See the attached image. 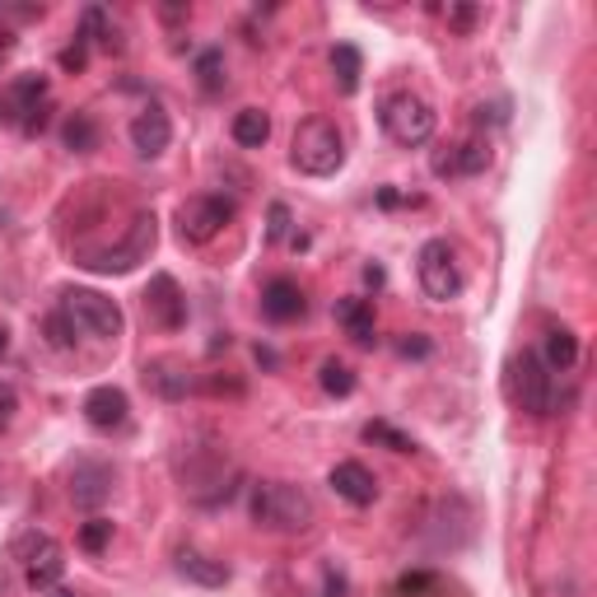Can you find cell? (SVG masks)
<instances>
[{"instance_id": "cell-33", "label": "cell", "mask_w": 597, "mask_h": 597, "mask_svg": "<svg viewBox=\"0 0 597 597\" xmlns=\"http://www.w3.org/2000/svg\"><path fill=\"white\" fill-rule=\"evenodd\" d=\"M47 341H52L56 350H66V346L75 341V331H70V323H66L61 313H52V317H47Z\"/></svg>"}, {"instance_id": "cell-1", "label": "cell", "mask_w": 597, "mask_h": 597, "mask_svg": "<svg viewBox=\"0 0 597 597\" xmlns=\"http://www.w3.org/2000/svg\"><path fill=\"white\" fill-rule=\"evenodd\" d=\"M187 448V443H182ZM178 481L182 495L201 504V509H215V504H229L243 472L224 458V448H187V462L178 458Z\"/></svg>"}, {"instance_id": "cell-34", "label": "cell", "mask_w": 597, "mask_h": 597, "mask_svg": "<svg viewBox=\"0 0 597 597\" xmlns=\"http://www.w3.org/2000/svg\"><path fill=\"white\" fill-rule=\"evenodd\" d=\"M85 66H89V47L75 37V43L61 52V70H85Z\"/></svg>"}, {"instance_id": "cell-35", "label": "cell", "mask_w": 597, "mask_h": 597, "mask_svg": "<svg viewBox=\"0 0 597 597\" xmlns=\"http://www.w3.org/2000/svg\"><path fill=\"white\" fill-rule=\"evenodd\" d=\"M448 24H453L458 33H466V29L476 24V10L472 5H453V10H448Z\"/></svg>"}, {"instance_id": "cell-8", "label": "cell", "mask_w": 597, "mask_h": 597, "mask_svg": "<svg viewBox=\"0 0 597 597\" xmlns=\"http://www.w3.org/2000/svg\"><path fill=\"white\" fill-rule=\"evenodd\" d=\"M14 560H24V578L33 593H52L66 574V555L47 532H24L14 541Z\"/></svg>"}, {"instance_id": "cell-21", "label": "cell", "mask_w": 597, "mask_h": 597, "mask_svg": "<svg viewBox=\"0 0 597 597\" xmlns=\"http://www.w3.org/2000/svg\"><path fill=\"white\" fill-rule=\"evenodd\" d=\"M336 323L346 327V336L354 346H373L379 336H373V304L369 298H336Z\"/></svg>"}, {"instance_id": "cell-37", "label": "cell", "mask_w": 597, "mask_h": 597, "mask_svg": "<svg viewBox=\"0 0 597 597\" xmlns=\"http://www.w3.org/2000/svg\"><path fill=\"white\" fill-rule=\"evenodd\" d=\"M504 117H509V103H491V108H476V122H504Z\"/></svg>"}, {"instance_id": "cell-12", "label": "cell", "mask_w": 597, "mask_h": 597, "mask_svg": "<svg viewBox=\"0 0 597 597\" xmlns=\"http://www.w3.org/2000/svg\"><path fill=\"white\" fill-rule=\"evenodd\" d=\"M145 317L155 323L159 331H178L187 327V294L182 285L168 271L159 275H149V285H145Z\"/></svg>"}, {"instance_id": "cell-25", "label": "cell", "mask_w": 597, "mask_h": 597, "mask_svg": "<svg viewBox=\"0 0 597 597\" xmlns=\"http://www.w3.org/2000/svg\"><path fill=\"white\" fill-rule=\"evenodd\" d=\"M61 140H66V149H75V155H89V149H99V122H93L89 112H70L66 126H61Z\"/></svg>"}, {"instance_id": "cell-10", "label": "cell", "mask_w": 597, "mask_h": 597, "mask_svg": "<svg viewBox=\"0 0 597 597\" xmlns=\"http://www.w3.org/2000/svg\"><path fill=\"white\" fill-rule=\"evenodd\" d=\"M416 275H420V290L425 298H435V304H448V298H458L462 290V271H458V257L448 248L443 238H429L420 257H416Z\"/></svg>"}, {"instance_id": "cell-3", "label": "cell", "mask_w": 597, "mask_h": 597, "mask_svg": "<svg viewBox=\"0 0 597 597\" xmlns=\"http://www.w3.org/2000/svg\"><path fill=\"white\" fill-rule=\"evenodd\" d=\"M252 522L271 532H308L313 528V499L290 481H261L252 485Z\"/></svg>"}, {"instance_id": "cell-24", "label": "cell", "mask_w": 597, "mask_h": 597, "mask_svg": "<svg viewBox=\"0 0 597 597\" xmlns=\"http://www.w3.org/2000/svg\"><path fill=\"white\" fill-rule=\"evenodd\" d=\"M229 131H234V140H238L243 149H261V145L271 140V117H267L261 108H243Z\"/></svg>"}, {"instance_id": "cell-32", "label": "cell", "mask_w": 597, "mask_h": 597, "mask_svg": "<svg viewBox=\"0 0 597 597\" xmlns=\"http://www.w3.org/2000/svg\"><path fill=\"white\" fill-rule=\"evenodd\" d=\"M429 350H435V341H429V336H420V331H410V336H402V341H397L402 360H425Z\"/></svg>"}, {"instance_id": "cell-4", "label": "cell", "mask_w": 597, "mask_h": 597, "mask_svg": "<svg viewBox=\"0 0 597 597\" xmlns=\"http://www.w3.org/2000/svg\"><path fill=\"white\" fill-rule=\"evenodd\" d=\"M0 122L19 126L24 136H43L47 122H52V93H47V75H19L10 80V89L0 93Z\"/></svg>"}, {"instance_id": "cell-16", "label": "cell", "mask_w": 597, "mask_h": 597, "mask_svg": "<svg viewBox=\"0 0 597 597\" xmlns=\"http://www.w3.org/2000/svg\"><path fill=\"white\" fill-rule=\"evenodd\" d=\"M331 491L346 504H354V509H364V504L379 499V476H373L364 462H336L331 466Z\"/></svg>"}, {"instance_id": "cell-26", "label": "cell", "mask_w": 597, "mask_h": 597, "mask_svg": "<svg viewBox=\"0 0 597 597\" xmlns=\"http://www.w3.org/2000/svg\"><path fill=\"white\" fill-rule=\"evenodd\" d=\"M491 168V140H462L453 145V173L458 178H476Z\"/></svg>"}, {"instance_id": "cell-23", "label": "cell", "mask_w": 597, "mask_h": 597, "mask_svg": "<svg viewBox=\"0 0 597 597\" xmlns=\"http://www.w3.org/2000/svg\"><path fill=\"white\" fill-rule=\"evenodd\" d=\"M574 360H578V336L565 331V327L547 331V346H541V364H547L551 373H565V369H574Z\"/></svg>"}, {"instance_id": "cell-6", "label": "cell", "mask_w": 597, "mask_h": 597, "mask_svg": "<svg viewBox=\"0 0 597 597\" xmlns=\"http://www.w3.org/2000/svg\"><path fill=\"white\" fill-rule=\"evenodd\" d=\"M379 122L387 131V140H397L406 149H416L435 136V108H429L425 99H416V93H387L383 108H379Z\"/></svg>"}, {"instance_id": "cell-39", "label": "cell", "mask_w": 597, "mask_h": 597, "mask_svg": "<svg viewBox=\"0 0 597 597\" xmlns=\"http://www.w3.org/2000/svg\"><path fill=\"white\" fill-rule=\"evenodd\" d=\"M19 406V397H14V387L10 383H0V420H5L10 416V410Z\"/></svg>"}, {"instance_id": "cell-13", "label": "cell", "mask_w": 597, "mask_h": 597, "mask_svg": "<svg viewBox=\"0 0 597 597\" xmlns=\"http://www.w3.org/2000/svg\"><path fill=\"white\" fill-rule=\"evenodd\" d=\"M112 495V466L99 458H75L70 462V499L80 509H99V504Z\"/></svg>"}, {"instance_id": "cell-41", "label": "cell", "mask_w": 597, "mask_h": 597, "mask_svg": "<svg viewBox=\"0 0 597 597\" xmlns=\"http://www.w3.org/2000/svg\"><path fill=\"white\" fill-rule=\"evenodd\" d=\"M5 354H10V331L0 327V360H5Z\"/></svg>"}, {"instance_id": "cell-7", "label": "cell", "mask_w": 597, "mask_h": 597, "mask_svg": "<svg viewBox=\"0 0 597 597\" xmlns=\"http://www.w3.org/2000/svg\"><path fill=\"white\" fill-rule=\"evenodd\" d=\"M509 392L522 410H532V416H551L555 410V373L541 364L537 350H522L509 364Z\"/></svg>"}, {"instance_id": "cell-20", "label": "cell", "mask_w": 597, "mask_h": 597, "mask_svg": "<svg viewBox=\"0 0 597 597\" xmlns=\"http://www.w3.org/2000/svg\"><path fill=\"white\" fill-rule=\"evenodd\" d=\"M75 37H80L85 47H103V52H122L126 47L117 37V24H112V14L103 5H85L80 10V33H75Z\"/></svg>"}, {"instance_id": "cell-31", "label": "cell", "mask_w": 597, "mask_h": 597, "mask_svg": "<svg viewBox=\"0 0 597 597\" xmlns=\"http://www.w3.org/2000/svg\"><path fill=\"white\" fill-rule=\"evenodd\" d=\"M290 205L285 201H271V211H267V238L280 243V238H290Z\"/></svg>"}, {"instance_id": "cell-9", "label": "cell", "mask_w": 597, "mask_h": 597, "mask_svg": "<svg viewBox=\"0 0 597 597\" xmlns=\"http://www.w3.org/2000/svg\"><path fill=\"white\" fill-rule=\"evenodd\" d=\"M149 248H155V215H136V219H131L126 243H117V248H103V252H85L80 267L99 271V275H126L136 261L149 257Z\"/></svg>"}, {"instance_id": "cell-18", "label": "cell", "mask_w": 597, "mask_h": 597, "mask_svg": "<svg viewBox=\"0 0 597 597\" xmlns=\"http://www.w3.org/2000/svg\"><path fill=\"white\" fill-rule=\"evenodd\" d=\"M126 410H131L126 392L112 387V383L93 387L89 397H85V420H89L93 429H122V425H126Z\"/></svg>"}, {"instance_id": "cell-22", "label": "cell", "mask_w": 597, "mask_h": 597, "mask_svg": "<svg viewBox=\"0 0 597 597\" xmlns=\"http://www.w3.org/2000/svg\"><path fill=\"white\" fill-rule=\"evenodd\" d=\"M331 75H336V89H341V93L360 89V75H364L360 47H354V43H336V47H331Z\"/></svg>"}, {"instance_id": "cell-29", "label": "cell", "mask_w": 597, "mask_h": 597, "mask_svg": "<svg viewBox=\"0 0 597 597\" xmlns=\"http://www.w3.org/2000/svg\"><path fill=\"white\" fill-rule=\"evenodd\" d=\"M196 80H201L205 93H219L224 89V52L219 47L196 52Z\"/></svg>"}, {"instance_id": "cell-27", "label": "cell", "mask_w": 597, "mask_h": 597, "mask_svg": "<svg viewBox=\"0 0 597 597\" xmlns=\"http://www.w3.org/2000/svg\"><path fill=\"white\" fill-rule=\"evenodd\" d=\"M360 435H364V443H383V448H392V453H416V439H410V435H402V429L397 425H387V420H369L364 429H360Z\"/></svg>"}, {"instance_id": "cell-42", "label": "cell", "mask_w": 597, "mask_h": 597, "mask_svg": "<svg viewBox=\"0 0 597 597\" xmlns=\"http://www.w3.org/2000/svg\"><path fill=\"white\" fill-rule=\"evenodd\" d=\"M47 597H75V593H66V588H61V584H56V588H52V593H47Z\"/></svg>"}, {"instance_id": "cell-28", "label": "cell", "mask_w": 597, "mask_h": 597, "mask_svg": "<svg viewBox=\"0 0 597 597\" xmlns=\"http://www.w3.org/2000/svg\"><path fill=\"white\" fill-rule=\"evenodd\" d=\"M317 383H323V392H331V397H350V392H354V369L341 364V360H323Z\"/></svg>"}, {"instance_id": "cell-5", "label": "cell", "mask_w": 597, "mask_h": 597, "mask_svg": "<svg viewBox=\"0 0 597 597\" xmlns=\"http://www.w3.org/2000/svg\"><path fill=\"white\" fill-rule=\"evenodd\" d=\"M70 323V331L93 336V341H117L126 317L117 308V298H108L99 290H66L61 294V308H56Z\"/></svg>"}, {"instance_id": "cell-14", "label": "cell", "mask_w": 597, "mask_h": 597, "mask_svg": "<svg viewBox=\"0 0 597 597\" xmlns=\"http://www.w3.org/2000/svg\"><path fill=\"white\" fill-rule=\"evenodd\" d=\"M140 379H145V387L155 392V397H164V402H182L187 392L196 387V379H192V369H187L182 360H145V369H140Z\"/></svg>"}, {"instance_id": "cell-30", "label": "cell", "mask_w": 597, "mask_h": 597, "mask_svg": "<svg viewBox=\"0 0 597 597\" xmlns=\"http://www.w3.org/2000/svg\"><path fill=\"white\" fill-rule=\"evenodd\" d=\"M108 541H112V522H108V518H89L85 528H80V547H85L89 555H99Z\"/></svg>"}, {"instance_id": "cell-17", "label": "cell", "mask_w": 597, "mask_h": 597, "mask_svg": "<svg viewBox=\"0 0 597 597\" xmlns=\"http://www.w3.org/2000/svg\"><path fill=\"white\" fill-rule=\"evenodd\" d=\"M261 313H267L271 323H294V317L308 313V298H304V290H298L290 275H275L271 285L261 290Z\"/></svg>"}, {"instance_id": "cell-15", "label": "cell", "mask_w": 597, "mask_h": 597, "mask_svg": "<svg viewBox=\"0 0 597 597\" xmlns=\"http://www.w3.org/2000/svg\"><path fill=\"white\" fill-rule=\"evenodd\" d=\"M168 140H173V122H168V112L159 103H149L136 122H131V145H136L140 159H159Z\"/></svg>"}, {"instance_id": "cell-11", "label": "cell", "mask_w": 597, "mask_h": 597, "mask_svg": "<svg viewBox=\"0 0 597 597\" xmlns=\"http://www.w3.org/2000/svg\"><path fill=\"white\" fill-rule=\"evenodd\" d=\"M234 219V201L229 196H192V201H182L178 205V234L182 243H211L224 224Z\"/></svg>"}, {"instance_id": "cell-40", "label": "cell", "mask_w": 597, "mask_h": 597, "mask_svg": "<svg viewBox=\"0 0 597 597\" xmlns=\"http://www.w3.org/2000/svg\"><path fill=\"white\" fill-rule=\"evenodd\" d=\"M364 285L379 290V285H383V267H364Z\"/></svg>"}, {"instance_id": "cell-19", "label": "cell", "mask_w": 597, "mask_h": 597, "mask_svg": "<svg viewBox=\"0 0 597 597\" xmlns=\"http://www.w3.org/2000/svg\"><path fill=\"white\" fill-rule=\"evenodd\" d=\"M178 574L182 578H192V584H201V588H224L229 584V565L224 560H215V555H205V551H178Z\"/></svg>"}, {"instance_id": "cell-38", "label": "cell", "mask_w": 597, "mask_h": 597, "mask_svg": "<svg viewBox=\"0 0 597 597\" xmlns=\"http://www.w3.org/2000/svg\"><path fill=\"white\" fill-rule=\"evenodd\" d=\"M379 205L383 211H397V205H406V196L397 192V187H379Z\"/></svg>"}, {"instance_id": "cell-36", "label": "cell", "mask_w": 597, "mask_h": 597, "mask_svg": "<svg viewBox=\"0 0 597 597\" xmlns=\"http://www.w3.org/2000/svg\"><path fill=\"white\" fill-rule=\"evenodd\" d=\"M323 597H346V574L341 570H327L323 574Z\"/></svg>"}, {"instance_id": "cell-2", "label": "cell", "mask_w": 597, "mask_h": 597, "mask_svg": "<svg viewBox=\"0 0 597 597\" xmlns=\"http://www.w3.org/2000/svg\"><path fill=\"white\" fill-rule=\"evenodd\" d=\"M290 164H294L304 178H331V173H341V164H346V136H341V131H336V122H327V117L298 122L294 140H290Z\"/></svg>"}]
</instances>
